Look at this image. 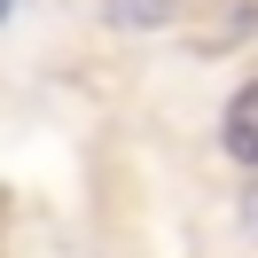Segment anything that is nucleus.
Masks as SVG:
<instances>
[{"label":"nucleus","instance_id":"nucleus-4","mask_svg":"<svg viewBox=\"0 0 258 258\" xmlns=\"http://www.w3.org/2000/svg\"><path fill=\"white\" fill-rule=\"evenodd\" d=\"M8 8H16V0H0V24H8Z\"/></svg>","mask_w":258,"mask_h":258},{"label":"nucleus","instance_id":"nucleus-2","mask_svg":"<svg viewBox=\"0 0 258 258\" xmlns=\"http://www.w3.org/2000/svg\"><path fill=\"white\" fill-rule=\"evenodd\" d=\"M180 16H188V0H102L110 32H172Z\"/></svg>","mask_w":258,"mask_h":258},{"label":"nucleus","instance_id":"nucleus-3","mask_svg":"<svg viewBox=\"0 0 258 258\" xmlns=\"http://www.w3.org/2000/svg\"><path fill=\"white\" fill-rule=\"evenodd\" d=\"M242 227H250V235H258V188L242 196Z\"/></svg>","mask_w":258,"mask_h":258},{"label":"nucleus","instance_id":"nucleus-1","mask_svg":"<svg viewBox=\"0 0 258 258\" xmlns=\"http://www.w3.org/2000/svg\"><path fill=\"white\" fill-rule=\"evenodd\" d=\"M219 149H227L235 164L258 172V79L235 86V102H227V117H219Z\"/></svg>","mask_w":258,"mask_h":258}]
</instances>
